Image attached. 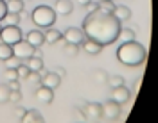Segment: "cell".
Here are the masks:
<instances>
[{"label": "cell", "instance_id": "6da1fadb", "mask_svg": "<svg viewBox=\"0 0 158 123\" xmlns=\"http://www.w3.org/2000/svg\"><path fill=\"white\" fill-rule=\"evenodd\" d=\"M120 27H122V23L111 13H104V11L97 9L86 14L81 29H83L86 39H92L99 45L106 47V45H111L118 39Z\"/></svg>", "mask_w": 158, "mask_h": 123}, {"label": "cell", "instance_id": "7a4b0ae2", "mask_svg": "<svg viewBox=\"0 0 158 123\" xmlns=\"http://www.w3.org/2000/svg\"><path fill=\"white\" fill-rule=\"evenodd\" d=\"M146 47L137 43L135 39L133 41H126L117 48V59L118 63H122L124 66H140L144 61H146Z\"/></svg>", "mask_w": 158, "mask_h": 123}, {"label": "cell", "instance_id": "3957f363", "mask_svg": "<svg viewBox=\"0 0 158 123\" xmlns=\"http://www.w3.org/2000/svg\"><path fill=\"white\" fill-rule=\"evenodd\" d=\"M56 13L52 7L49 6H38V7H34L32 13H31V20H32V23L40 29H50L54 23H56Z\"/></svg>", "mask_w": 158, "mask_h": 123}, {"label": "cell", "instance_id": "277c9868", "mask_svg": "<svg viewBox=\"0 0 158 123\" xmlns=\"http://www.w3.org/2000/svg\"><path fill=\"white\" fill-rule=\"evenodd\" d=\"M102 105V120L106 121H117L122 114V107L120 104H117L115 100H106Z\"/></svg>", "mask_w": 158, "mask_h": 123}, {"label": "cell", "instance_id": "5b68a950", "mask_svg": "<svg viewBox=\"0 0 158 123\" xmlns=\"http://www.w3.org/2000/svg\"><path fill=\"white\" fill-rule=\"evenodd\" d=\"M0 39H2V43L15 45V43H18L20 39H23L22 29H18V25H7V27H2Z\"/></svg>", "mask_w": 158, "mask_h": 123}, {"label": "cell", "instance_id": "8992f818", "mask_svg": "<svg viewBox=\"0 0 158 123\" xmlns=\"http://www.w3.org/2000/svg\"><path fill=\"white\" fill-rule=\"evenodd\" d=\"M11 47H13V56L20 57V59H29L34 54V47L31 45L27 39H20L18 43H15Z\"/></svg>", "mask_w": 158, "mask_h": 123}, {"label": "cell", "instance_id": "52a82bcc", "mask_svg": "<svg viewBox=\"0 0 158 123\" xmlns=\"http://www.w3.org/2000/svg\"><path fill=\"white\" fill-rule=\"evenodd\" d=\"M85 120L86 121H101L102 120V105L97 102H88L83 109Z\"/></svg>", "mask_w": 158, "mask_h": 123}, {"label": "cell", "instance_id": "ba28073f", "mask_svg": "<svg viewBox=\"0 0 158 123\" xmlns=\"http://www.w3.org/2000/svg\"><path fill=\"white\" fill-rule=\"evenodd\" d=\"M63 38L67 43H72V45H83V41H85V32H83V29L79 27H69L65 30V34H63Z\"/></svg>", "mask_w": 158, "mask_h": 123}, {"label": "cell", "instance_id": "9c48e42d", "mask_svg": "<svg viewBox=\"0 0 158 123\" xmlns=\"http://www.w3.org/2000/svg\"><path fill=\"white\" fill-rule=\"evenodd\" d=\"M34 96H36V100L41 102V104H52V100H54V89H50V87L41 84L38 89H36Z\"/></svg>", "mask_w": 158, "mask_h": 123}, {"label": "cell", "instance_id": "30bf717a", "mask_svg": "<svg viewBox=\"0 0 158 123\" xmlns=\"http://www.w3.org/2000/svg\"><path fill=\"white\" fill-rule=\"evenodd\" d=\"M129 89L126 86H118V87H113V93H111V100H115L117 104H126L129 100Z\"/></svg>", "mask_w": 158, "mask_h": 123}, {"label": "cell", "instance_id": "8fae6325", "mask_svg": "<svg viewBox=\"0 0 158 123\" xmlns=\"http://www.w3.org/2000/svg\"><path fill=\"white\" fill-rule=\"evenodd\" d=\"M74 11V4L72 0H56V6H54V13L61 14V16H69Z\"/></svg>", "mask_w": 158, "mask_h": 123}, {"label": "cell", "instance_id": "7c38bea8", "mask_svg": "<svg viewBox=\"0 0 158 123\" xmlns=\"http://www.w3.org/2000/svg\"><path fill=\"white\" fill-rule=\"evenodd\" d=\"M41 84L50 87V89H56V87H59V84H61V77H59L56 71H49V73H45V75L41 77Z\"/></svg>", "mask_w": 158, "mask_h": 123}, {"label": "cell", "instance_id": "4fadbf2b", "mask_svg": "<svg viewBox=\"0 0 158 123\" xmlns=\"http://www.w3.org/2000/svg\"><path fill=\"white\" fill-rule=\"evenodd\" d=\"M25 39H27L34 48H41V45L45 43V36H43V32H41V30H31Z\"/></svg>", "mask_w": 158, "mask_h": 123}, {"label": "cell", "instance_id": "5bb4252c", "mask_svg": "<svg viewBox=\"0 0 158 123\" xmlns=\"http://www.w3.org/2000/svg\"><path fill=\"white\" fill-rule=\"evenodd\" d=\"M111 14L122 23V21H128V20L131 18V9H129L128 6H115V9H113Z\"/></svg>", "mask_w": 158, "mask_h": 123}, {"label": "cell", "instance_id": "9a60e30c", "mask_svg": "<svg viewBox=\"0 0 158 123\" xmlns=\"http://www.w3.org/2000/svg\"><path fill=\"white\" fill-rule=\"evenodd\" d=\"M81 47H83V50H85L86 54H90V56H97L99 52L102 50V45H99V43L92 41V39H85Z\"/></svg>", "mask_w": 158, "mask_h": 123}, {"label": "cell", "instance_id": "2e32d148", "mask_svg": "<svg viewBox=\"0 0 158 123\" xmlns=\"http://www.w3.org/2000/svg\"><path fill=\"white\" fill-rule=\"evenodd\" d=\"M22 121H23V123H41V121H43V116H41L40 111L31 109V111H25L23 118H22Z\"/></svg>", "mask_w": 158, "mask_h": 123}, {"label": "cell", "instance_id": "e0dca14e", "mask_svg": "<svg viewBox=\"0 0 158 123\" xmlns=\"http://www.w3.org/2000/svg\"><path fill=\"white\" fill-rule=\"evenodd\" d=\"M43 36H45V43L56 45L59 39L63 38V32H59V30H56V29H47V32H45Z\"/></svg>", "mask_w": 158, "mask_h": 123}, {"label": "cell", "instance_id": "ac0fdd59", "mask_svg": "<svg viewBox=\"0 0 158 123\" xmlns=\"http://www.w3.org/2000/svg\"><path fill=\"white\" fill-rule=\"evenodd\" d=\"M7 13H22L25 9V2L23 0H6Z\"/></svg>", "mask_w": 158, "mask_h": 123}, {"label": "cell", "instance_id": "d6986e66", "mask_svg": "<svg viewBox=\"0 0 158 123\" xmlns=\"http://www.w3.org/2000/svg\"><path fill=\"white\" fill-rule=\"evenodd\" d=\"M118 39H120L122 43H126V41H133V39H135V30H133L131 27H120Z\"/></svg>", "mask_w": 158, "mask_h": 123}, {"label": "cell", "instance_id": "ffe728a7", "mask_svg": "<svg viewBox=\"0 0 158 123\" xmlns=\"http://www.w3.org/2000/svg\"><path fill=\"white\" fill-rule=\"evenodd\" d=\"M27 66H29L31 71H41L43 70V59L41 57H29L27 59Z\"/></svg>", "mask_w": 158, "mask_h": 123}, {"label": "cell", "instance_id": "44dd1931", "mask_svg": "<svg viewBox=\"0 0 158 123\" xmlns=\"http://www.w3.org/2000/svg\"><path fill=\"white\" fill-rule=\"evenodd\" d=\"M0 23H2V27H7V25H18L20 23V14L18 13H7Z\"/></svg>", "mask_w": 158, "mask_h": 123}, {"label": "cell", "instance_id": "7402d4cb", "mask_svg": "<svg viewBox=\"0 0 158 123\" xmlns=\"http://www.w3.org/2000/svg\"><path fill=\"white\" fill-rule=\"evenodd\" d=\"M9 57H13V47L7 43H0V61H7Z\"/></svg>", "mask_w": 158, "mask_h": 123}, {"label": "cell", "instance_id": "603a6c76", "mask_svg": "<svg viewBox=\"0 0 158 123\" xmlns=\"http://www.w3.org/2000/svg\"><path fill=\"white\" fill-rule=\"evenodd\" d=\"M97 9L104 11V13H113L115 4H113V0H101V2L97 4Z\"/></svg>", "mask_w": 158, "mask_h": 123}, {"label": "cell", "instance_id": "cb8c5ba5", "mask_svg": "<svg viewBox=\"0 0 158 123\" xmlns=\"http://www.w3.org/2000/svg\"><path fill=\"white\" fill-rule=\"evenodd\" d=\"M9 93H11V89H9V86H7V82L6 84H0V102L2 104H7L9 102Z\"/></svg>", "mask_w": 158, "mask_h": 123}, {"label": "cell", "instance_id": "d4e9b609", "mask_svg": "<svg viewBox=\"0 0 158 123\" xmlns=\"http://www.w3.org/2000/svg\"><path fill=\"white\" fill-rule=\"evenodd\" d=\"M16 71H18V80H27V77H29V73H31L29 66H27V64H23V63L16 68Z\"/></svg>", "mask_w": 158, "mask_h": 123}, {"label": "cell", "instance_id": "484cf974", "mask_svg": "<svg viewBox=\"0 0 158 123\" xmlns=\"http://www.w3.org/2000/svg\"><path fill=\"white\" fill-rule=\"evenodd\" d=\"M94 79L97 80L99 84H106V82H108V73L102 71V70H95V71H94Z\"/></svg>", "mask_w": 158, "mask_h": 123}, {"label": "cell", "instance_id": "4316f807", "mask_svg": "<svg viewBox=\"0 0 158 123\" xmlns=\"http://www.w3.org/2000/svg\"><path fill=\"white\" fill-rule=\"evenodd\" d=\"M6 82H11V80H18V71H16V68H6Z\"/></svg>", "mask_w": 158, "mask_h": 123}, {"label": "cell", "instance_id": "83f0119b", "mask_svg": "<svg viewBox=\"0 0 158 123\" xmlns=\"http://www.w3.org/2000/svg\"><path fill=\"white\" fill-rule=\"evenodd\" d=\"M65 54L70 57H76L79 54V45H72V43H67L65 45Z\"/></svg>", "mask_w": 158, "mask_h": 123}, {"label": "cell", "instance_id": "f1b7e54d", "mask_svg": "<svg viewBox=\"0 0 158 123\" xmlns=\"http://www.w3.org/2000/svg\"><path fill=\"white\" fill-rule=\"evenodd\" d=\"M108 84L111 86V87H118V86H124V79L120 75H111L108 77Z\"/></svg>", "mask_w": 158, "mask_h": 123}, {"label": "cell", "instance_id": "f546056e", "mask_svg": "<svg viewBox=\"0 0 158 123\" xmlns=\"http://www.w3.org/2000/svg\"><path fill=\"white\" fill-rule=\"evenodd\" d=\"M20 64H22V59H20V57H16V56L9 57V59L6 61V68H18Z\"/></svg>", "mask_w": 158, "mask_h": 123}, {"label": "cell", "instance_id": "4dcf8cb0", "mask_svg": "<svg viewBox=\"0 0 158 123\" xmlns=\"http://www.w3.org/2000/svg\"><path fill=\"white\" fill-rule=\"evenodd\" d=\"M20 100H23V95H22V91H20V89H15V91H11V93H9V102L18 104Z\"/></svg>", "mask_w": 158, "mask_h": 123}, {"label": "cell", "instance_id": "1f68e13d", "mask_svg": "<svg viewBox=\"0 0 158 123\" xmlns=\"http://www.w3.org/2000/svg\"><path fill=\"white\" fill-rule=\"evenodd\" d=\"M72 114H74V116H72V120H74V121H77V120H79V121H86L83 111H81V109L77 111V107H72Z\"/></svg>", "mask_w": 158, "mask_h": 123}, {"label": "cell", "instance_id": "d6a6232c", "mask_svg": "<svg viewBox=\"0 0 158 123\" xmlns=\"http://www.w3.org/2000/svg\"><path fill=\"white\" fill-rule=\"evenodd\" d=\"M27 80L34 82V84H41V73L40 71H31L29 77H27Z\"/></svg>", "mask_w": 158, "mask_h": 123}, {"label": "cell", "instance_id": "836d02e7", "mask_svg": "<svg viewBox=\"0 0 158 123\" xmlns=\"http://www.w3.org/2000/svg\"><path fill=\"white\" fill-rule=\"evenodd\" d=\"M13 114H15V121H22V118H23V114H25V109H23V107H16V109L13 111Z\"/></svg>", "mask_w": 158, "mask_h": 123}, {"label": "cell", "instance_id": "e575fe53", "mask_svg": "<svg viewBox=\"0 0 158 123\" xmlns=\"http://www.w3.org/2000/svg\"><path fill=\"white\" fill-rule=\"evenodd\" d=\"M7 14V6H6V0H0V21L4 20V16Z\"/></svg>", "mask_w": 158, "mask_h": 123}, {"label": "cell", "instance_id": "d590c367", "mask_svg": "<svg viewBox=\"0 0 158 123\" xmlns=\"http://www.w3.org/2000/svg\"><path fill=\"white\" fill-rule=\"evenodd\" d=\"M7 86H9L11 91H15V89H20V80H11V82H7Z\"/></svg>", "mask_w": 158, "mask_h": 123}, {"label": "cell", "instance_id": "8d00e7d4", "mask_svg": "<svg viewBox=\"0 0 158 123\" xmlns=\"http://www.w3.org/2000/svg\"><path fill=\"white\" fill-rule=\"evenodd\" d=\"M85 7H86V11H88V13H94V11H97V4H95V2H88Z\"/></svg>", "mask_w": 158, "mask_h": 123}, {"label": "cell", "instance_id": "74e56055", "mask_svg": "<svg viewBox=\"0 0 158 123\" xmlns=\"http://www.w3.org/2000/svg\"><path fill=\"white\" fill-rule=\"evenodd\" d=\"M56 73H58V75L59 77H61V79H63V77H65V75H67V71H65V70H63V68H56Z\"/></svg>", "mask_w": 158, "mask_h": 123}, {"label": "cell", "instance_id": "f35d334b", "mask_svg": "<svg viewBox=\"0 0 158 123\" xmlns=\"http://www.w3.org/2000/svg\"><path fill=\"white\" fill-rule=\"evenodd\" d=\"M34 57H43V52H41V48H34Z\"/></svg>", "mask_w": 158, "mask_h": 123}, {"label": "cell", "instance_id": "ab89813d", "mask_svg": "<svg viewBox=\"0 0 158 123\" xmlns=\"http://www.w3.org/2000/svg\"><path fill=\"white\" fill-rule=\"evenodd\" d=\"M88 2H92V0H77V4H79V6H86Z\"/></svg>", "mask_w": 158, "mask_h": 123}, {"label": "cell", "instance_id": "60d3db41", "mask_svg": "<svg viewBox=\"0 0 158 123\" xmlns=\"http://www.w3.org/2000/svg\"><path fill=\"white\" fill-rule=\"evenodd\" d=\"M0 32H2V23H0Z\"/></svg>", "mask_w": 158, "mask_h": 123}, {"label": "cell", "instance_id": "b9f144b4", "mask_svg": "<svg viewBox=\"0 0 158 123\" xmlns=\"http://www.w3.org/2000/svg\"><path fill=\"white\" fill-rule=\"evenodd\" d=\"M23 2H27V0H23Z\"/></svg>", "mask_w": 158, "mask_h": 123}]
</instances>
